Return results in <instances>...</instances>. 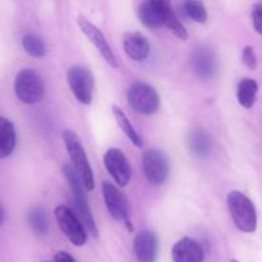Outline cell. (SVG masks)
<instances>
[{"instance_id": "cell-1", "label": "cell", "mask_w": 262, "mask_h": 262, "mask_svg": "<svg viewBox=\"0 0 262 262\" xmlns=\"http://www.w3.org/2000/svg\"><path fill=\"white\" fill-rule=\"evenodd\" d=\"M62 171L70 189H71L72 195H74V212L79 216L80 221L82 223L84 228L86 229L88 233L94 236V238H97L99 230H98L97 223H95L94 217H93L92 210H90L89 203H88L86 189H85L84 184H82L81 178L76 172L74 166L70 165V163L63 165Z\"/></svg>"}, {"instance_id": "cell-2", "label": "cell", "mask_w": 262, "mask_h": 262, "mask_svg": "<svg viewBox=\"0 0 262 262\" xmlns=\"http://www.w3.org/2000/svg\"><path fill=\"white\" fill-rule=\"evenodd\" d=\"M63 142H64L66 149L69 152L70 158L72 161V166L81 178L82 184H84L86 191L94 190L95 180L94 173H93L92 165L89 162L86 152L84 149V145L80 142L79 137L75 134L74 131L66 130L62 135Z\"/></svg>"}, {"instance_id": "cell-3", "label": "cell", "mask_w": 262, "mask_h": 262, "mask_svg": "<svg viewBox=\"0 0 262 262\" xmlns=\"http://www.w3.org/2000/svg\"><path fill=\"white\" fill-rule=\"evenodd\" d=\"M226 202L236 228L243 233H254L257 229V213L248 196L242 191L234 190L229 193Z\"/></svg>"}, {"instance_id": "cell-4", "label": "cell", "mask_w": 262, "mask_h": 262, "mask_svg": "<svg viewBox=\"0 0 262 262\" xmlns=\"http://www.w3.org/2000/svg\"><path fill=\"white\" fill-rule=\"evenodd\" d=\"M14 93L24 104H36L44 98V80L35 70H22L14 79Z\"/></svg>"}, {"instance_id": "cell-5", "label": "cell", "mask_w": 262, "mask_h": 262, "mask_svg": "<svg viewBox=\"0 0 262 262\" xmlns=\"http://www.w3.org/2000/svg\"><path fill=\"white\" fill-rule=\"evenodd\" d=\"M127 103L139 115L150 116L160 110V95L147 82H134L128 88Z\"/></svg>"}, {"instance_id": "cell-6", "label": "cell", "mask_w": 262, "mask_h": 262, "mask_svg": "<svg viewBox=\"0 0 262 262\" xmlns=\"http://www.w3.org/2000/svg\"><path fill=\"white\" fill-rule=\"evenodd\" d=\"M54 216L62 233L74 246L82 247L86 243V229L80 221L79 216L70 210V207L63 205L57 206L54 210Z\"/></svg>"}, {"instance_id": "cell-7", "label": "cell", "mask_w": 262, "mask_h": 262, "mask_svg": "<svg viewBox=\"0 0 262 262\" xmlns=\"http://www.w3.org/2000/svg\"><path fill=\"white\" fill-rule=\"evenodd\" d=\"M103 198H104L105 207H107L110 215L115 219L116 221L125 224L128 231H133V224L130 220V208L126 196L121 193L117 186L113 185L112 183L104 181L102 186Z\"/></svg>"}, {"instance_id": "cell-8", "label": "cell", "mask_w": 262, "mask_h": 262, "mask_svg": "<svg viewBox=\"0 0 262 262\" xmlns=\"http://www.w3.org/2000/svg\"><path fill=\"white\" fill-rule=\"evenodd\" d=\"M142 166L145 179L152 185H162L170 176V163L165 153L160 149L145 150Z\"/></svg>"}, {"instance_id": "cell-9", "label": "cell", "mask_w": 262, "mask_h": 262, "mask_svg": "<svg viewBox=\"0 0 262 262\" xmlns=\"http://www.w3.org/2000/svg\"><path fill=\"white\" fill-rule=\"evenodd\" d=\"M67 82L72 94L81 104H90L94 90V76L92 71L82 66H72L67 71Z\"/></svg>"}, {"instance_id": "cell-10", "label": "cell", "mask_w": 262, "mask_h": 262, "mask_svg": "<svg viewBox=\"0 0 262 262\" xmlns=\"http://www.w3.org/2000/svg\"><path fill=\"white\" fill-rule=\"evenodd\" d=\"M77 24H79L80 30L84 32L85 36L93 42V45L97 48V50L100 53V55L104 58L105 62H107L111 67H113V69H117V58H116L115 53H113L111 45L108 44L107 39H105V36L103 35V32L100 31L94 24H92L89 19L85 18L84 16H80L79 18H77Z\"/></svg>"}, {"instance_id": "cell-11", "label": "cell", "mask_w": 262, "mask_h": 262, "mask_svg": "<svg viewBox=\"0 0 262 262\" xmlns=\"http://www.w3.org/2000/svg\"><path fill=\"white\" fill-rule=\"evenodd\" d=\"M104 166L118 185H127L131 179V167L122 150L118 148H110L104 155Z\"/></svg>"}, {"instance_id": "cell-12", "label": "cell", "mask_w": 262, "mask_h": 262, "mask_svg": "<svg viewBox=\"0 0 262 262\" xmlns=\"http://www.w3.org/2000/svg\"><path fill=\"white\" fill-rule=\"evenodd\" d=\"M191 67L201 79L208 80L215 77L219 70V62L216 54L210 48H196L191 53Z\"/></svg>"}, {"instance_id": "cell-13", "label": "cell", "mask_w": 262, "mask_h": 262, "mask_svg": "<svg viewBox=\"0 0 262 262\" xmlns=\"http://www.w3.org/2000/svg\"><path fill=\"white\" fill-rule=\"evenodd\" d=\"M171 256L173 262H205V251L202 246L188 236L173 244Z\"/></svg>"}, {"instance_id": "cell-14", "label": "cell", "mask_w": 262, "mask_h": 262, "mask_svg": "<svg viewBox=\"0 0 262 262\" xmlns=\"http://www.w3.org/2000/svg\"><path fill=\"white\" fill-rule=\"evenodd\" d=\"M134 253L139 262H156L158 254V238L150 230H143L134 239Z\"/></svg>"}, {"instance_id": "cell-15", "label": "cell", "mask_w": 262, "mask_h": 262, "mask_svg": "<svg viewBox=\"0 0 262 262\" xmlns=\"http://www.w3.org/2000/svg\"><path fill=\"white\" fill-rule=\"evenodd\" d=\"M122 47L126 55L135 62L147 59L150 53L149 42L140 32H126L122 37Z\"/></svg>"}, {"instance_id": "cell-16", "label": "cell", "mask_w": 262, "mask_h": 262, "mask_svg": "<svg viewBox=\"0 0 262 262\" xmlns=\"http://www.w3.org/2000/svg\"><path fill=\"white\" fill-rule=\"evenodd\" d=\"M168 8H171V7H160L152 3L150 0H145L140 4L139 9H138V16H139L140 22L147 29H158V27L163 26L165 13Z\"/></svg>"}, {"instance_id": "cell-17", "label": "cell", "mask_w": 262, "mask_h": 262, "mask_svg": "<svg viewBox=\"0 0 262 262\" xmlns=\"http://www.w3.org/2000/svg\"><path fill=\"white\" fill-rule=\"evenodd\" d=\"M188 145L190 152L200 158H206L212 153L213 140L206 130L195 128L190 131L188 137Z\"/></svg>"}, {"instance_id": "cell-18", "label": "cell", "mask_w": 262, "mask_h": 262, "mask_svg": "<svg viewBox=\"0 0 262 262\" xmlns=\"http://www.w3.org/2000/svg\"><path fill=\"white\" fill-rule=\"evenodd\" d=\"M17 135L14 125L6 117L0 116V158H7L16 148Z\"/></svg>"}, {"instance_id": "cell-19", "label": "cell", "mask_w": 262, "mask_h": 262, "mask_svg": "<svg viewBox=\"0 0 262 262\" xmlns=\"http://www.w3.org/2000/svg\"><path fill=\"white\" fill-rule=\"evenodd\" d=\"M257 92H258V84L253 79L241 80L236 88V99L239 104L244 108H252L257 98Z\"/></svg>"}, {"instance_id": "cell-20", "label": "cell", "mask_w": 262, "mask_h": 262, "mask_svg": "<svg viewBox=\"0 0 262 262\" xmlns=\"http://www.w3.org/2000/svg\"><path fill=\"white\" fill-rule=\"evenodd\" d=\"M112 112H113V116H115L116 121H117V125L120 126L121 130L125 133V135L128 138V140H130V142L135 145V147H138V148L143 147L142 137H140L139 133L135 130V127L133 126V123L130 122V120L127 118V116L125 115V112H123L121 108H118L117 105H115V104L112 105Z\"/></svg>"}, {"instance_id": "cell-21", "label": "cell", "mask_w": 262, "mask_h": 262, "mask_svg": "<svg viewBox=\"0 0 262 262\" xmlns=\"http://www.w3.org/2000/svg\"><path fill=\"white\" fill-rule=\"evenodd\" d=\"M27 221L30 228L37 235H47L49 231V220L44 208L32 207L27 212Z\"/></svg>"}, {"instance_id": "cell-22", "label": "cell", "mask_w": 262, "mask_h": 262, "mask_svg": "<svg viewBox=\"0 0 262 262\" xmlns=\"http://www.w3.org/2000/svg\"><path fill=\"white\" fill-rule=\"evenodd\" d=\"M22 47L25 52L34 58H42L47 55L48 48L44 40L35 34H29L22 39Z\"/></svg>"}, {"instance_id": "cell-23", "label": "cell", "mask_w": 262, "mask_h": 262, "mask_svg": "<svg viewBox=\"0 0 262 262\" xmlns=\"http://www.w3.org/2000/svg\"><path fill=\"white\" fill-rule=\"evenodd\" d=\"M184 13L196 24H205L208 18L207 9L200 0H185L183 4Z\"/></svg>"}, {"instance_id": "cell-24", "label": "cell", "mask_w": 262, "mask_h": 262, "mask_svg": "<svg viewBox=\"0 0 262 262\" xmlns=\"http://www.w3.org/2000/svg\"><path fill=\"white\" fill-rule=\"evenodd\" d=\"M163 26L167 27V29L170 30V31L172 32V34L175 35L178 39L184 40V41H185V40H188V37H189L188 31H186V29L184 27V25L180 22V19L178 18V16H176L175 12H173L172 7L166 11Z\"/></svg>"}, {"instance_id": "cell-25", "label": "cell", "mask_w": 262, "mask_h": 262, "mask_svg": "<svg viewBox=\"0 0 262 262\" xmlns=\"http://www.w3.org/2000/svg\"><path fill=\"white\" fill-rule=\"evenodd\" d=\"M242 59H243L244 64L248 67L251 71H254L257 69V57L256 53H254L253 48L252 47H246L243 49V53H242Z\"/></svg>"}, {"instance_id": "cell-26", "label": "cell", "mask_w": 262, "mask_h": 262, "mask_svg": "<svg viewBox=\"0 0 262 262\" xmlns=\"http://www.w3.org/2000/svg\"><path fill=\"white\" fill-rule=\"evenodd\" d=\"M251 16L254 30H256L257 34H259L262 36V6L256 4V6L252 7Z\"/></svg>"}, {"instance_id": "cell-27", "label": "cell", "mask_w": 262, "mask_h": 262, "mask_svg": "<svg viewBox=\"0 0 262 262\" xmlns=\"http://www.w3.org/2000/svg\"><path fill=\"white\" fill-rule=\"evenodd\" d=\"M54 262H76V259H75L74 257H72V254H70L69 252L59 251L55 253Z\"/></svg>"}, {"instance_id": "cell-28", "label": "cell", "mask_w": 262, "mask_h": 262, "mask_svg": "<svg viewBox=\"0 0 262 262\" xmlns=\"http://www.w3.org/2000/svg\"><path fill=\"white\" fill-rule=\"evenodd\" d=\"M150 2L160 7H171V0H150Z\"/></svg>"}, {"instance_id": "cell-29", "label": "cell", "mask_w": 262, "mask_h": 262, "mask_svg": "<svg viewBox=\"0 0 262 262\" xmlns=\"http://www.w3.org/2000/svg\"><path fill=\"white\" fill-rule=\"evenodd\" d=\"M4 221H6V210H4V206L0 203V226L3 225Z\"/></svg>"}, {"instance_id": "cell-30", "label": "cell", "mask_w": 262, "mask_h": 262, "mask_svg": "<svg viewBox=\"0 0 262 262\" xmlns=\"http://www.w3.org/2000/svg\"><path fill=\"white\" fill-rule=\"evenodd\" d=\"M230 262H239V261H236V259H231Z\"/></svg>"}]
</instances>
